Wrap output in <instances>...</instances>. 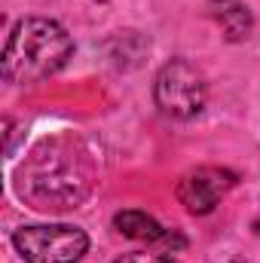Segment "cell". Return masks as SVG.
<instances>
[{"label": "cell", "mask_w": 260, "mask_h": 263, "mask_svg": "<svg viewBox=\"0 0 260 263\" xmlns=\"http://www.w3.org/2000/svg\"><path fill=\"white\" fill-rule=\"evenodd\" d=\"M92 156L77 138L43 141L18 168V196L37 211H67L89 196Z\"/></svg>", "instance_id": "6da1fadb"}, {"label": "cell", "mask_w": 260, "mask_h": 263, "mask_svg": "<svg viewBox=\"0 0 260 263\" xmlns=\"http://www.w3.org/2000/svg\"><path fill=\"white\" fill-rule=\"evenodd\" d=\"M73 55V40L52 18H22L3 46V80L15 86L40 83L59 73Z\"/></svg>", "instance_id": "7a4b0ae2"}, {"label": "cell", "mask_w": 260, "mask_h": 263, "mask_svg": "<svg viewBox=\"0 0 260 263\" xmlns=\"http://www.w3.org/2000/svg\"><path fill=\"white\" fill-rule=\"evenodd\" d=\"M12 245L25 263H77L89 248V236L70 223H37L18 227Z\"/></svg>", "instance_id": "3957f363"}, {"label": "cell", "mask_w": 260, "mask_h": 263, "mask_svg": "<svg viewBox=\"0 0 260 263\" xmlns=\"http://www.w3.org/2000/svg\"><path fill=\"white\" fill-rule=\"evenodd\" d=\"M205 95H208V83L196 65L184 59H172L169 65L159 67L156 83H153V98L165 117L190 120L205 107Z\"/></svg>", "instance_id": "277c9868"}, {"label": "cell", "mask_w": 260, "mask_h": 263, "mask_svg": "<svg viewBox=\"0 0 260 263\" xmlns=\"http://www.w3.org/2000/svg\"><path fill=\"white\" fill-rule=\"evenodd\" d=\"M233 187H236V175L230 168L199 165V168H190L181 175L175 196L190 214H211Z\"/></svg>", "instance_id": "5b68a950"}, {"label": "cell", "mask_w": 260, "mask_h": 263, "mask_svg": "<svg viewBox=\"0 0 260 263\" xmlns=\"http://www.w3.org/2000/svg\"><path fill=\"white\" fill-rule=\"evenodd\" d=\"M114 227H117V233H123L126 239L147 242V245H156V248H162V251L184 248V236H181V233H175V230H165L159 220H153L147 211H138V208L120 211V214L114 217Z\"/></svg>", "instance_id": "8992f818"}, {"label": "cell", "mask_w": 260, "mask_h": 263, "mask_svg": "<svg viewBox=\"0 0 260 263\" xmlns=\"http://www.w3.org/2000/svg\"><path fill=\"white\" fill-rule=\"evenodd\" d=\"M211 15L217 18V25L230 40H242L251 31V12L239 0H211Z\"/></svg>", "instance_id": "52a82bcc"}, {"label": "cell", "mask_w": 260, "mask_h": 263, "mask_svg": "<svg viewBox=\"0 0 260 263\" xmlns=\"http://www.w3.org/2000/svg\"><path fill=\"white\" fill-rule=\"evenodd\" d=\"M114 263H172V260L162 257V254H150V251H132V254H123Z\"/></svg>", "instance_id": "ba28073f"}, {"label": "cell", "mask_w": 260, "mask_h": 263, "mask_svg": "<svg viewBox=\"0 0 260 263\" xmlns=\"http://www.w3.org/2000/svg\"><path fill=\"white\" fill-rule=\"evenodd\" d=\"M254 233L260 236V211H257V217H254Z\"/></svg>", "instance_id": "9c48e42d"}]
</instances>
